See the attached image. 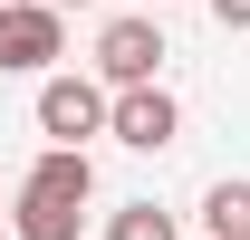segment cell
<instances>
[{"mask_svg": "<svg viewBox=\"0 0 250 240\" xmlns=\"http://www.w3.org/2000/svg\"><path fill=\"white\" fill-rule=\"evenodd\" d=\"M87 202H96V163H87V144H48L29 173H20L10 240H77V231H87Z\"/></svg>", "mask_w": 250, "mask_h": 240, "instance_id": "obj_1", "label": "cell"}, {"mask_svg": "<svg viewBox=\"0 0 250 240\" xmlns=\"http://www.w3.org/2000/svg\"><path fill=\"white\" fill-rule=\"evenodd\" d=\"M154 67H164V20H154V10H125V20L96 29L87 77H96L106 96H116V87H154Z\"/></svg>", "mask_w": 250, "mask_h": 240, "instance_id": "obj_2", "label": "cell"}, {"mask_svg": "<svg viewBox=\"0 0 250 240\" xmlns=\"http://www.w3.org/2000/svg\"><path fill=\"white\" fill-rule=\"evenodd\" d=\"M48 58H67V10L0 0V77H48Z\"/></svg>", "mask_w": 250, "mask_h": 240, "instance_id": "obj_3", "label": "cell"}, {"mask_svg": "<svg viewBox=\"0 0 250 240\" xmlns=\"http://www.w3.org/2000/svg\"><path fill=\"white\" fill-rule=\"evenodd\" d=\"M106 135L135 144V154H164L173 135H183V106L164 96V77H154V87H116V96H106Z\"/></svg>", "mask_w": 250, "mask_h": 240, "instance_id": "obj_4", "label": "cell"}, {"mask_svg": "<svg viewBox=\"0 0 250 240\" xmlns=\"http://www.w3.org/2000/svg\"><path fill=\"white\" fill-rule=\"evenodd\" d=\"M39 135H48V144L106 135V87H96V77H39Z\"/></svg>", "mask_w": 250, "mask_h": 240, "instance_id": "obj_5", "label": "cell"}, {"mask_svg": "<svg viewBox=\"0 0 250 240\" xmlns=\"http://www.w3.org/2000/svg\"><path fill=\"white\" fill-rule=\"evenodd\" d=\"M202 221H212V240H250V182H212Z\"/></svg>", "mask_w": 250, "mask_h": 240, "instance_id": "obj_6", "label": "cell"}, {"mask_svg": "<svg viewBox=\"0 0 250 240\" xmlns=\"http://www.w3.org/2000/svg\"><path fill=\"white\" fill-rule=\"evenodd\" d=\"M106 240H173V211H154V202H125V211H106Z\"/></svg>", "mask_w": 250, "mask_h": 240, "instance_id": "obj_7", "label": "cell"}, {"mask_svg": "<svg viewBox=\"0 0 250 240\" xmlns=\"http://www.w3.org/2000/svg\"><path fill=\"white\" fill-rule=\"evenodd\" d=\"M212 20L221 29H250V0H212Z\"/></svg>", "mask_w": 250, "mask_h": 240, "instance_id": "obj_8", "label": "cell"}, {"mask_svg": "<svg viewBox=\"0 0 250 240\" xmlns=\"http://www.w3.org/2000/svg\"><path fill=\"white\" fill-rule=\"evenodd\" d=\"M48 10H87V0H48Z\"/></svg>", "mask_w": 250, "mask_h": 240, "instance_id": "obj_9", "label": "cell"}, {"mask_svg": "<svg viewBox=\"0 0 250 240\" xmlns=\"http://www.w3.org/2000/svg\"><path fill=\"white\" fill-rule=\"evenodd\" d=\"M145 10H154V0H145Z\"/></svg>", "mask_w": 250, "mask_h": 240, "instance_id": "obj_10", "label": "cell"}]
</instances>
